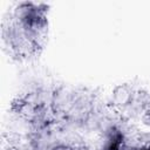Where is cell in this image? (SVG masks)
Masks as SVG:
<instances>
[{
	"label": "cell",
	"instance_id": "cell-1",
	"mask_svg": "<svg viewBox=\"0 0 150 150\" xmlns=\"http://www.w3.org/2000/svg\"><path fill=\"white\" fill-rule=\"evenodd\" d=\"M9 22L39 50L42 49L48 32L47 7L45 5L21 2L15 7Z\"/></svg>",
	"mask_w": 150,
	"mask_h": 150
},
{
	"label": "cell",
	"instance_id": "cell-2",
	"mask_svg": "<svg viewBox=\"0 0 150 150\" xmlns=\"http://www.w3.org/2000/svg\"><path fill=\"white\" fill-rule=\"evenodd\" d=\"M124 145L125 139L121 129L116 127H110L105 132L102 150H122Z\"/></svg>",
	"mask_w": 150,
	"mask_h": 150
},
{
	"label": "cell",
	"instance_id": "cell-3",
	"mask_svg": "<svg viewBox=\"0 0 150 150\" xmlns=\"http://www.w3.org/2000/svg\"><path fill=\"white\" fill-rule=\"evenodd\" d=\"M132 89L127 84H120L112 90V103L118 108H124L132 102Z\"/></svg>",
	"mask_w": 150,
	"mask_h": 150
},
{
	"label": "cell",
	"instance_id": "cell-4",
	"mask_svg": "<svg viewBox=\"0 0 150 150\" xmlns=\"http://www.w3.org/2000/svg\"><path fill=\"white\" fill-rule=\"evenodd\" d=\"M122 150H150V144H143L138 146H130V145H124Z\"/></svg>",
	"mask_w": 150,
	"mask_h": 150
},
{
	"label": "cell",
	"instance_id": "cell-5",
	"mask_svg": "<svg viewBox=\"0 0 150 150\" xmlns=\"http://www.w3.org/2000/svg\"><path fill=\"white\" fill-rule=\"evenodd\" d=\"M50 150H75V149L69 145H66V144H59V145L53 146Z\"/></svg>",
	"mask_w": 150,
	"mask_h": 150
},
{
	"label": "cell",
	"instance_id": "cell-6",
	"mask_svg": "<svg viewBox=\"0 0 150 150\" xmlns=\"http://www.w3.org/2000/svg\"><path fill=\"white\" fill-rule=\"evenodd\" d=\"M144 112H145V116L148 117V120H150V101L146 103L145 109H144Z\"/></svg>",
	"mask_w": 150,
	"mask_h": 150
}]
</instances>
